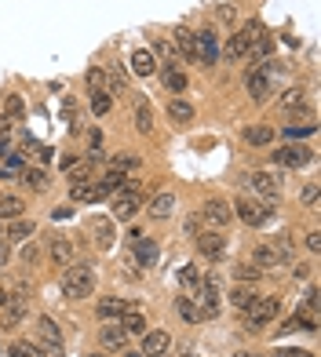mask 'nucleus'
<instances>
[{
	"mask_svg": "<svg viewBox=\"0 0 321 357\" xmlns=\"http://www.w3.org/2000/svg\"><path fill=\"white\" fill-rule=\"evenodd\" d=\"M230 219H234V212H230V204H227V201L212 197V201H204V204H201V222H204V230H227Z\"/></svg>",
	"mask_w": 321,
	"mask_h": 357,
	"instance_id": "nucleus-5",
	"label": "nucleus"
},
{
	"mask_svg": "<svg viewBox=\"0 0 321 357\" xmlns=\"http://www.w3.org/2000/svg\"><path fill=\"white\" fill-rule=\"evenodd\" d=\"M281 102H285V106H299V102H303V91H299V88H288V91L281 95Z\"/></svg>",
	"mask_w": 321,
	"mask_h": 357,
	"instance_id": "nucleus-47",
	"label": "nucleus"
},
{
	"mask_svg": "<svg viewBox=\"0 0 321 357\" xmlns=\"http://www.w3.org/2000/svg\"><path fill=\"white\" fill-rule=\"evenodd\" d=\"M278 306H281L278 296H255L252 306L245 310V328H248V332H260L263 324H270V321L278 317Z\"/></svg>",
	"mask_w": 321,
	"mask_h": 357,
	"instance_id": "nucleus-2",
	"label": "nucleus"
},
{
	"mask_svg": "<svg viewBox=\"0 0 321 357\" xmlns=\"http://www.w3.org/2000/svg\"><path fill=\"white\" fill-rule=\"evenodd\" d=\"M245 183H248L255 193H260V201H270V204H274V201L281 197V193H285L278 172H252V175L245 178Z\"/></svg>",
	"mask_w": 321,
	"mask_h": 357,
	"instance_id": "nucleus-4",
	"label": "nucleus"
},
{
	"mask_svg": "<svg viewBox=\"0 0 321 357\" xmlns=\"http://www.w3.org/2000/svg\"><path fill=\"white\" fill-rule=\"evenodd\" d=\"M160 70V59L154 52H147V47H139V52L132 55V73L135 77H154Z\"/></svg>",
	"mask_w": 321,
	"mask_h": 357,
	"instance_id": "nucleus-17",
	"label": "nucleus"
},
{
	"mask_svg": "<svg viewBox=\"0 0 321 357\" xmlns=\"http://www.w3.org/2000/svg\"><path fill=\"white\" fill-rule=\"evenodd\" d=\"M179 357H194V354H179Z\"/></svg>",
	"mask_w": 321,
	"mask_h": 357,
	"instance_id": "nucleus-58",
	"label": "nucleus"
},
{
	"mask_svg": "<svg viewBox=\"0 0 321 357\" xmlns=\"http://www.w3.org/2000/svg\"><path fill=\"white\" fill-rule=\"evenodd\" d=\"M201 226H204L201 215H190V219H186V237H197V234H201Z\"/></svg>",
	"mask_w": 321,
	"mask_h": 357,
	"instance_id": "nucleus-50",
	"label": "nucleus"
},
{
	"mask_svg": "<svg viewBox=\"0 0 321 357\" xmlns=\"http://www.w3.org/2000/svg\"><path fill=\"white\" fill-rule=\"evenodd\" d=\"M91 234L99 241V248H114V222L110 219H91Z\"/></svg>",
	"mask_w": 321,
	"mask_h": 357,
	"instance_id": "nucleus-25",
	"label": "nucleus"
},
{
	"mask_svg": "<svg viewBox=\"0 0 321 357\" xmlns=\"http://www.w3.org/2000/svg\"><path fill=\"white\" fill-rule=\"evenodd\" d=\"M303 204H307V208H318V183H311L307 190H303Z\"/></svg>",
	"mask_w": 321,
	"mask_h": 357,
	"instance_id": "nucleus-48",
	"label": "nucleus"
},
{
	"mask_svg": "<svg viewBox=\"0 0 321 357\" xmlns=\"http://www.w3.org/2000/svg\"><path fill=\"white\" fill-rule=\"evenodd\" d=\"M0 237H4V219H0Z\"/></svg>",
	"mask_w": 321,
	"mask_h": 357,
	"instance_id": "nucleus-56",
	"label": "nucleus"
},
{
	"mask_svg": "<svg viewBox=\"0 0 321 357\" xmlns=\"http://www.w3.org/2000/svg\"><path fill=\"white\" fill-rule=\"evenodd\" d=\"M230 212L245 222V226H267L270 222V215H274V208H270L267 201H248V197H241Z\"/></svg>",
	"mask_w": 321,
	"mask_h": 357,
	"instance_id": "nucleus-3",
	"label": "nucleus"
},
{
	"mask_svg": "<svg viewBox=\"0 0 321 357\" xmlns=\"http://www.w3.org/2000/svg\"><path fill=\"white\" fill-rule=\"evenodd\" d=\"M255 296H260V291H252V288H245V284H237V281H234V288H230V296H227V299H230V306H234L237 314H245Z\"/></svg>",
	"mask_w": 321,
	"mask_h": 357,
	"instance_id": "nucleus-21",
	"label": "nucleus"
},
{
	"mask_svg": "<svg viewBox=\"0 0 321 357\" xmlns=\"http://www.w3.org/2000/svg\"><path fill=\"white\" fill-rule=\"evenodd\" d=\"M307 248H311V252H321V234H318V230L307 234Z\"/></svg>",
	"mask_w": 321,
	"mask_h": 357,
	"instance_id": "nucleus-52",
	"label": "nucleus"
},
{
	"mask_svg": "<svg viewBox=\"0 0 321 357\" xmlns=\"http://www.w3.org/2000/svg\"><path fill=\"white\" fill-rule=\"evenodd\" d=\"M8 299H11V291H4V288H0V310L8 306Z\"/></svg>",
	"mask_w": 321,
	"mask_h": 357,
	"instance_id": "nucleus-54",
	"label": "nucleus"
},
{
	"mask_svg": "<svg viewBox=\"0 0 321 357\" xmlns=\"http://www.w3.org/2000/svg\"><path fill=\"white\" fill-rule=\"evenodd\" d=\"M241 139H245L248 146H260V150H267V146L274 142V128H270V124H245Z\"/></svg>",
	"mask_w": 321,
	"mask_h": 357,
	"instance_id": "nucleus-18",
	"label": "nucleus"
},
{
	"mask_svg": "<svg viewBox=\"0 0 321 357\" xmlns=\"http://www.w3.org/2000/svg\"><path fill=\"white\" fill-rule=\"evenodd\" d=\"M47 259H52V266H73V241L52 237L47 241Z\"/></svg>",
	"mask_w": 321,
	"mask_h": 357,
	"instance_id": "nucleus-15",
	"label": "nucleus"
},
{
	"mask_svg": "<svg viewBox=\"0 0 321 357\" xmlns=\"http://www.w3.org/2000/svg\"><path fill=\"white\" fill-rule=\"evenodd\" d=\"M110 208H114V219H121V222L135 219V215H139V208H142L139 190H117V193H114V201H110Z\"/></svg>",
	"mask_w": 321,
	"mask_h": 357,
	"instance_id": "nucleus-8",
	"label": "nucleus"
},
{
	"mask_svg": "<svg viewBox=\"0 0 321 357\" xmlns=\"http://www.w3.org/2000/svg\"><path fill=\"white\" fill-rule=\"evenodd\" d=\"M175 212V197H172V193H157V197L150 201V215L154 219H168Z\"/></svg>",
	"mask_w": 321,
	"mask_h": 357,
	"instance_id": "nucleus-29",
	"label": "nucleus"
},
{
	"mask_svg": "<svg viewBox=\"0 0 321 357\" xmlns=\"http://www.w3.org/2000/svg\"><path fill=\"white\" fill-rule=\"evenodd\" d=\"M88 357H103V354H88Z\"/></svg>",
	"mask_w": 321,
	"mask_h": 357,
	"instance_id": "nucleus-59",
	"label": "nucleus"
},
{
	"mask_svg": "<svg viewBox=\"0 0 321 357\" xmlns=\"http://www.w3.org/2000/svg\"><path fill=\"white\" fill-rule=\"evenodd\" d=\"M194 245H197V252L208 259V263H216V259H223V252H227V237H223L219 230H201L194 237Z\"/></svg>",
	"mask_w": 321,
	"mask_h": 357,
	"instance_id": "nucleus-10",
	"label": "nucleus"
},
{
	"mask_svg": "<svg viewBox=\"0 0 321 357\" xmlns=\"http://www.w3.org/2000/svg\"><path fill=\"white\" fill-rule=\"evenodd\" d=\"M106 91H110V95H121V91H128V77H124V70H121V66L106 70Z\"/></svg>",
	"mask_w": 321,
	"mask_h": 357,
	"instance_id": "nucleus-35",
	"label": "nucleus"
},
{
	"mask_svg": "<svg viewBox=\"0 0 321 357\" xmlns=\"http://www.w3.org/2000/svg\"><path fill=\"white\" fill-rule=\"evenodd\" d=\"M263 278V270L260 266H252V263H245V266H234V281H245V284H255Z\"/></svg>",
	"mask_w": 321,
	"mask_h": 357,
	"instance_id": "nucleus-38",
	"label": "nucleus"
},
{
	"mask_svg": "<svg viewBox=\"0 0 321 357\" xmlns=\"http://www.w3.org/2000/svg\"><path fill=\"white\" fill-rule=\"evenodd\" d=\"M91 178V160H84V165H70L66 168V183L77 186V183H88Z\"/></svg>",
	"mask_w": 321,
	"mask_h": 357,
	"instance_id": "nucleus-36",
	"label": "nucleus"
},
{
	"mask_svg": "<svg viewBox=\"0 0 321 357\" xmlns=\"http://www.w3.org/2000/svg\"><path fill=\"white\" fill-rule=\"evenodd\" d=\"M11 259V248H8V237H0V266H8Z\"/></svg>",
	"mask_w": 321,
	"mask_h": 357,
	"instance_id": "nucleus-51",
	"label": "nucleus"
},
{
	"mask_svg": "<svg viewBox=\"0 0 321 357\" xmlns=\"http://www.w3.org/2000/svg\"><path fill=\"white\" fill-rule=\"evenodd\" d=\"M37 339L47 357H62V328L52 317H37Z\"/></svg>",
	"mask_w": 321,
	"mask_h": 357,
	"instance_id": "nucleus-7",
	"label": "nucleus"
},
{
	"mask_svg": "<svg viewBox=\"0 0 321 357\" xmlns=\"http://www.w3.org/2000/svg\"><path fill=\"white\" fill-rule=\"evenodd\" d=\"M132 245H135V255H132V266H154L157 263V245L142 234H132Z\"/></svg>",
	"mask_w": 321,
	"mask_h": 357,
	"instance_id": "nucleus-16",
	"label": "nucleus"
},
{
	"mask_svg": "<svg viewBox=\"0 0 321 357\" xmlns=\"http://www.w3.org/2000/svg\"><path fill=\"white\" fill-rule=\"evenodd\" d=\"M11 357H47L37 343H26V339H19V343H11V350H8Z\"/></svg>",
	"mask_w": 321,
	"mask_h": 357,
	"instance_id": "nucleus-37",
	"label": "nucleus"
},
{
	"mask_svg": "<svg viewBox=\"0 0 321 357\" xmlns=\"http://www.w3.org/2000/svg\"><path fill=\"white\" fill-rule=\"evenodd\" d=\"M252 266H260V270H274V266H281V259H278V252L270 248V245H260L252 252Z\"/></svg>",
	"mask_w": 321,
	"mask_h": 357,
	"instance_id": "nucleus-24",
	"label": "nucleus"
},
{
	"mask_svg": "<svg viewBox=\"0 0 321 357\" xmlns=\"http://www.w3.org/2000/svg\"><path fill=\"white\" fill-rule=\"evenodd\" d=\"M274 357H314L311 350H278Z\"/></svg>",
	"mask_w": 321,
	"mask_h": 357,
	"instance_id": "nucleus-53",
	"label": "nucleus"
},
{
	"mask_svg": "<svg viewBox=\"0 0 321 357\" xmlns=\"http://www.w3.org/2000/svg\"><path fill=\"white\" fill-rule=\"evenodd\" d=\"M84 84H88V91H106V70L91 66V70L84 73Z\"/></svg>",
	"mask_w": 321,
	"mask_h": 357,
	"instance_id": "nucleus-39",
	"label": "nucleus"
},
{
	"mask_svg": "<svg viewBox=\"0 0 321 357\" xmlns=\"http://www.w3.org/2000/svg\"><path fill=\"white\" fill-rule=\"evenodd\" d=\"M219 296H223V291H219V278H216V273L201 278V284H197V299H201L197 310H201V321L219 314Z\"/></svg>",
	"mask_w": 321,
	"mask_h": 357,
	"instance_id": "nucleus-6",
	"label": "nucleus"
},
{
	"mask_svg": "<svg viewBox=\"0 0 321 357\" xmlns=\"http://www.w3.org/2000/svg\"><path fill=\"white\" fill-rule=\"evenodd\" d=\"M95 310H99L103 321H121L128 310H132V306H128L121 296H106V299H99V306H95Z\"/></svg>",
	"mask_w": 321,
	"mask_h": 357,
	"instance_id": "nucleus-20",
	"label": "nucleus"
},
{
	"mask_svg": "<svg viewBox=\"0 0 321 357\" xmlns=\"http://www.w3.org/2000/svg\"><path fill=\"white\" fill-rule=\"evenodd\" d=\"M168 121L190 124V121H194V106H190L186 99H172V102H168Z\"/></svg>",
	"mask_w": 321,
	"mask_h": 357,
	"instance_id": "nucleus-26",
	"label": "nucleus"
},
{
	"mask_svg": "<svg viewBox=\"0 0 321 357\" xmlns=\"http://www.w3.org/2000/svg\"><path fill=\"white\" fill-rule=\"evenodd\" d=\"M4 117L15 124V121H22V99H19V95H8V99H4Z\"/></svg>",
	"mask_w": 321,
	"mask_h": 357,
	"instance_id": "nucleus-43",
	"label": "nucleus"
},
{
	"mask_svg": "<svg viewBox=\"0 0 321 357\" xmlns=\"http://www.w3.org/2000/svg\"><path fill=\"white\" fill-rule=\"evenodd\" d=\"M22 212H26V201L22 197H15V193H4L0 197V219H22Z\"/></svg>",
	"mask_w": 321,
	"mask_h": 357,
	"instance_id": "nucleus-22",
	"label": "nucleus"
},
{
	"mask_svg": "<svg viewBox=\"0 0 321 357\" xmlns=\"http://www.w3.org/2000/svg\"><path fill=\"white\" fill-rule=\"evenodd\" d=\"M95 291V266L91 263H77L62 273V296L66 299H88Z\"/></svg>",
	"mask_w": 321,
	"mask_h": 357,
	"instance_id": "nucleus-1",
	"label": "nucleus"
},
{
	"mask_svg": "<svg viewBox=\"0 0 321 357\" xmlns=\"http://www.w3.org/2000/svg\"><path fill=\"white\" fill-rule=\"evenodd\" d=\"M110 102H114V95L110 91H91V113H110Z\"/></svg>",
	"mask_w": 321,
	"mask_h": 357,
	"instance_id": "nucleus-42",
	"label": "nucleus"
},
{
	"mask_svg": "<svg viewBox=\"0 0 321 357\" xmlns=\"http://www.w3.org/2000/svg\"><path fill=\"white\" fill-rule=\"evenodd\" d=\"M22 186L33 190V193H44L47 190V175L40 168H22Z\"/></svg>",
	"mask_w": 321,
	"mask_h": 357,
	"instance_id": "nucleus-31",
	"label": "nucleus"
},
{
	"mask_svg": "<svg viewBox=\"0 0 321 357\" xmlns=\"http://www.w3.org/2000/svg\"><path fill=\"white\" fill-rule=\"evenodd\" d=\"M121 328H124L128 335H142V332H147V317H142L139 310H128V314L121 317Z\"/></svg>",
	"mask_w": 321,
	"mask_h": 357,
	"instance_id": "nucleus-34",
	"label": "nucleus"
},
{
	"mask_svg": "<svg viewBox=\"0 0 321 357\" xmlns=\"http://www.w3.org/2000/svg\"><path fill=\"white\" fill-rule=\"evenodd\" d=\"M175 52L186 62H197V47H194V33L190 29H175Z\"/></svg>",
	"mask_w": 321,
	"mask_h": 357,
	"instance_id": "nucleus-23",
	"label": "nucleus"
},
{
	"mask_svg": "<svg viewBox=\"0 0 321 357\" xmlns=\"http://www.w3.org/2000/svg\"><path fill=\"white\" fill-rule=\"evenodd\" d=\"M245 91L252 95V102H263V99H267V91H270V73H267V66H248V73H245Z\"/></svg>",
	"mask_w": 321,
	"mask_h": 357,
	"instance_id": "nucleus-12",
	"label": "nucleus"
},
{
	"mask_svg": "<svg viewBox=\"0 0 321 357\" xmlns=\"http://www.w3.org/2000/svg\"><path fill=\"white\" fill-rule=\"evenodd\" d=\"M99 343H103L106 350H114V354L128 350V332L121 328V321H106V324H103V332H99Z\"/></svg>",
	"mask_w": 321,
	"mask_h": 357,
	"instance_id": "nucleus-14",
	"label": "nucleus"
},
{
	"mask_svg": "<svg viewBox=\"0 0 321 357\" xmlns=\"http://www.w3.org/2000/svg\"><path fill=\"white\" fill-rule=\"evenodd\" d=\"M274 160L281 168H296L299 172V168L311 165V150H307V146H299V142H285V146L274 150Z\"/></svg>",
	"mask_w": 321,
	"mask_h": 357,
	"instance_id": "nucleus-9",
	"label": "nucleus"
},
{
	"mask_svg": "<svg viewBox=\"0 0 321 357\" xmlns=\"http://www.w3.org/2000/svg\"><path fill=\"white\" fill-rule=\"evenodd\" d=\"M121 354H124V357H142V354H128V350H121Z\"/></svg>",
	"mask_w": 321,
	"mask_h": 357,
	"instance_id": "nucleus-55",
	"label": "nucleus"
},
{
	"mask_svg": "<svg viewBox=\"0 0 321 357\" xmlns=\"http://www.w3.org/2000/svg\"><path fill=\"white\" fill-rule=\"evenodd\" d=\"M234 357H255V354H234Z\"/></svg>",
	"mask_w": 321,
	"mask_h": 357,
	"instance_id": "nucleus-57",
	"label": "nucleus"
},
{
	"mask_svg": "<svg viewBox=\"0 0 321 357\" xmlns=\"http://www.w3.org/2000/svg\"><path fill=\"white\" fill-rule=\"evenodd\" d=\"M194 47H197V66H212V62L219 59L216 29H201V33H194Z\"/></svg>",
	"mask_w": 321,
	"mask_h": 357,
	"instance_id": "nucleus-11",
	"label": "nucleus"
},
{
	"mask_svg": "<svg viewBox=\"0 0 321 357\" xmlns=\"http://www.w3.org/2000/svg\"><path fill=\"white\" fill-rule=\"evenodd\" d=\"M114 168H117V172H124V175H132V172H139V157L121 153V157H114Z\"/></svg>",
	"mask_w": 321,
	"mask_h": 357,
	"instance_id": "nucleus-44",
	"label": "nucleus"
},
{
	"mask_svg": "<svg viewBox=\"0 0 321 357\" xmlns=\"http://www.w3.org/2000/svg\"><path fill=\"white\" fill-rule=\"evenodd\" d=\"M154 55H160V59H165V66H179V52H175V44H165V40H157V52Z\"/></svg>",
	"mask_w": 321,
	"mask_h": 357,
	"instance_id": "nucleus-40",
	"label": "nucleus"
},
{
	"mask_svg": "<svg viewBox=\"0 0 321 357\" xmlns=\"http://www.w3.org/2000/svg\"><path fill=\"white\" fill-rule=\"evenodd\" d=\"M160 77H165V88L168 91H186V73L179 70V66H160Z\"/></svg>",
	"mask_w": 321,
	"mask_h": 357,
	"instance_id": "nucleus-28",
	"label": "nucleus"
},
{
	"mask_svg": "<svg viewBox=\"0 0 321 357\" xmlns=\"http://www.w3.org/2000/svg\"><path fill=\"white\" fill-rule=\"evenodd\" d=\"M311 132H314V124H299V128L288 124V128H285V139H288V142H299V139H307Z\"/></svg>",
	"mask_w": 321,
	"mask_h": 357,
	"instance_id": "nucleus-45",
	"label": "nucleus"
},
{
	"mask_svg": "<svg viewBox=\"0 0 321 357\" xmlns=\"http://www.w3.org/2000/svg\"><path fill=\"white\" fill-rule=\"evenodd\" d=\"M62 113H66L70 128H77V102H73V99H66V102H62Z\"/></svg>",
	"mask_w": 321,
	"mask_h": 357,
	"instance_id": "nucleus-49",
	"label": "nucleus"
},
{
	"mask_svg": "<svg viewBox=\"0 0 321 357\" xmlns=\"http://www.w3.org/2000/svg\"><path fill=\"white\" fill-rule=\"evenodd\" d=\"M179 281H183L186 291H197V284H201V270H197V266H183V270H179Z\"/></svg>",
	"mask_w": 321,
	"mask_h": 357,
	"instance_id": "nucleus-41",
	"label": "nucleus"
},
{
	"mask_svg": "<svg viewBox=\"0 0 321 357\" xmlns=\"http://www.w3.org/2000/svg\"><path fill=\"white\" fill-rule=\"evenodd\" d=\"M37 259H40V248L33 245V241H29V245L22 248V263H26V266H37Z\"/></svg>",
	"mask_w": 321,
	"mask_h": 357,
	"instance_id": "nucleus-46",
	"label": "nucleus"
},
{
	"mask_svg": "<svg viewBox=\"0 0 321 357\" xmlns=\"http://www.w3.org/2000/svg\"><path fill=\"white\" fill-rule=\"evenodd\" d=\"M70 197H73V201H80V204H95V201H103L106 193L99 190V178H88V183L70 186Z\"/></svg>",
	"mask_w": 321,
	"mask_h": 357,
	"instance_id": "nucleus-19",
	"label": "nucleus"
},
{
	"mask_svg": "<svg viewBox=\"0 0 321 357\" xmlns=\"http://www.w3.org/2000/svg\"><path fill=\"white\" fill-rule=\"evenodd\" d=\"M223 55H227V62H237V59H245V55H248V40L241 37V33H234V37L227 40V47H223Z\"/></svg>",
	"mask_w": 321,
	"mask_h": 357,
	"instance_id": "nucleus-33",
	"label": "nucleus"
},
{
	"mask_svg": "<svg viewBox=\"0 0 321 357\" xmlns=\"http://www.w3.org/2000/svg\"><path fill=\"white\" fill-rule=\"evenodd\" d=\"M175 314H179L186 324H197L201 321V310H197V303L190 299V296H175Z\"/></svg>",
	"mask_w": 321,
	"mask_h": 357,
	"instance_id": "nucleus-27",
	"label": "nucleus"
},
{
	"mask_svg": "<svg viewBox=\"0 0 321 357\" xmlns=\"http://www.w3.org/2000/svg\"><path fill=\"white\" fill-rule=\"evenodd\" d=\"M135 132L139 135H150L154 132V109H150V102H139L135 106Z\"/></svg>",
	"mask_w": 321,
	"mask_h": 357,
	"instance_id": "nucleus-30",
	"label": "nucleus"
},
{
	"mask_svg": "<svg viewBox=\"0 0 321 357\" xmlns=\"http://www.w3.org/2000/svg\"><path fill=\"white\" fill-rule=\"evenodd\" d=\"M168 350H172V335L168 332H142V357H168Z\"/></svg>",
	"mask_w": 321,
	"mask_h": 357,
	"instance_id": "nucleus-13",
	"label": "nucleus"
},
{
	"mask_svg": "<svg viewBox=\"0 0 321 357\" xmlns=\"http://www.w3.org/2000/svg\"><path fill=\"white\" fill-rule=\"evenodd\" d=\"M4 237H8V241H29V237H33V222H29V219H11V226L4 230Z\"/></svg>",
	"mask_w": 321,
	"mask_h": 357,
	"instance_id": "nucleus-32",
	"label": "nucleus"
}]
</instances>
